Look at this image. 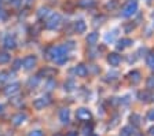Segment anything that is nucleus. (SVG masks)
<instances>
[{"label":"nucleus","mask_w":154,"mask_h":136,"mask_svg":"<svg viewBox=\"0 0 154 136\" xmlns=\"http://www.w3.org/2000/svg\"><path fill=\"white\" fill-rule=\"evenodd\" d=\"M67 54V50L65 45H57V47H51V48L48 50L47 52V58L48 59H51V61H55L58 62L61 58H63L65 55Z\"/></svg>","instance_id":"obj_1"},{"label":"nucleus","mask_w":154,"mask_h":136,"mask_svg":"<svg viewBox=\"0 0 154 136\" xmlns=\"http://www.w3.org/2000/svg\"><path fill=\"white\" fill-rule=\"evenodd\" d=\"M138 11V2L136 0H131L127 6L124 7V10H122L121 15L124 17V18H128V17H132L135 13Z\"/></svg>","instance_id":"obj_2"},{"label":"nucleus","mask_w":154,"mask_h":136,"mask_svg":"<svg viewBox=\"0 0 154 136\" xmlns=\"http://www.w3.org/2000/svg\"><path fill=\"white\" fill-rule=\"evenodd\" d=\"M61 21H62V18H61V15H59V14H52L51 18L45 22V28H47L48 30L58 29V26L61 25Z\"/></svg>","instance_id":"obj_3"},{"label":"nucleus","mask_w":154,"mask_h":136,"mask_svg":"<svg viewBox=\"0 0 154 136\" xmlns=\"http://www.w3.org/2000/svg\"><path fill=\"white\" fill-rule=\"evenodd\" d=\"M50 103H51V99H50V98L48 96H42V98L35 99V102H33V107H35L36 110H42V109L47 107Z\"/></svg>","instance_id":"obj_4"},{"label":"nucleus","mask_w":154,"mask_h":136,"mask_svg":"<svg viewBox=\"0 0 154 136\" xmlns=\"http://www.w3.org/2000/svg\"><path fill=\"white\" fill-rule=\"evenodd\" d=\"M76 117L80 121H90L91 118H92V114H91V111L88 110V109L81 107V109H79V110L76 111Z\"/></svg>","instance_id":"obj_5"},{"label":"nucleus","mask_w":154,"mask_h":136,"mask_svg":"<svg viewBox=\"0 0 154 136\" xmlns=\"http://www.w3.org/2000/svg\"><path fill=\"white\" fill-rule=\"evenodd\" d=\"M36 63H37V59H36L35 55H28L22 62L25 70H30V69H33L36 66Z\"/></svg>","instance_id":"obj_6"},{"label":"nucleus","mask_w":154,"mask_h":136,"mask_svg":"<svg viewBox=\"0 0 154 136\" xmlns=\"http://www.w3.org/2000/svg\"><path fill=\"white\" fill-rule=\"evenodd\" d=\"M19 83H14V84H10L8 87H6L4 88V95L6 96H13V95H15V94H18L19 92Z\"/></svg>","instance_id":"obj_7"},{"label":"nucleus","mask_w":154,"mask_h":136,"mask_svg":"<svg viewBox=\"0 0 154 136\" xmlns=\"http://www.w3.org/2000/svg\"><path fill=\"white\" fill-rule=\"evenodd\" d=\"M128 78H129V81H131L132 85H138L139 83H140V80H142L140 71H139V70H132V71H129Z\"/></svg>","instance_id":"obj_8"},{"label":"nucleus","mask_w":154,"mask_h":136,"mask_svg":"<svg viewBox=\"0 0 154 136\" xmlns=\"http://www.w3.org/2000/svg\"><path fill=\"white\" fill-rule=\"evenodd\" d=\"M107 62L110 63V66H119L120 62H121V56L117 52H110L107 55Z\"/></svg>","instance_id":"obj_9"},{"label":"nucleus","mask_w":154,"mask_h":136,"mask_svg":"<svg viewBox=\"0 0 154 136\" xmlns=\"http://www.w3.org/2000/svg\"><path fill=\"white\" fill-rule=\"evenodd\" d=\"M59 120L62 124H67L70 121V110L69 109H62L59 111Z\"/></svg>","instance_id":"obj_10"},{"label":"nucleus","mask_w":154,"mask_h":136,"mask_svg":"<svg viewBox=\"0 0 154 136\" xmlns=\"http://www.w3.org/2000/svg\"><path fill=\"white\" fill-rule=\"evenodd\" d=\"M13 124L15 126H19V125H22L23 122L26 121V114H23V113H18V114H15V116L13 117Z\"/></svg>","instance_id":"obj_11"},{"label":"nucleus","mask_w":154,"mask_h":136,"mask_svg":"<svg viewBox=\"0 0 154 136\" xmlns=\"http://www.w3.org/2000/svg\"><path fill=\"white\" fill-rule=\"evenodd\" d=\"M3 45H4V48H7V50L15 48V39L10 35L6 36V37H4V41H3Z\"/></svg>","instance_id":"obj_12"},{"label":"nucleus","mask_w":154,"mask_h":136,"mask_svg":"<svg viewBox=\"0 0 154 136\" xmlns=\"http://www.w3.org/2000/svg\"><path fill=\"white\" fill-rule=\"evenodd\" d=\"M134 44V41H132L131 39H128V37H124V39L119 40V43H117V50H124L127 48V47H129V45Z\"/></svg>","instance_id":"obj_13"},{"label":"nucleus","mask_w":154,"mask_h":136,"mask_svg":"<svg viewBox=\"0 0 154 136\" xmlns=\"http://www.w3.org/2000/svg\"><path fill=\"white\" fill-rule=\"evenodd\" d=\"M153 96H154V95H151L149 91H140V92L138 94V98L140 99L142 102H144V103H147V102L153 101Z\"/></svg>","instance_id":"obj_14"},{"label":"nucleus","mask_w":154,"mask_h":136,"mask_svg":"<svg viewBox=\"0 0 154 136\" xmlns=\"http://www.w3.org/2000/svg\"><path fill=\"white\" fill-rule=\"evenodd\" d=\"M98 39H99V35H98V32H91V33H88V36H87V44L92 47V45L96 44Z\"/></svg>","instance_id":"obj_15"},{"label":"nucleus","mask_w":154,"mask_h":136,"mask_svg":"<svg viewBox=\"0 0 154 136\" xmlns=\"http://www.w3.org/2000/svg\"><path fill=\"white\" fill-rule=\"evenodd\" d=\"M76 74L79 76V77H85L87 74H88V69H87L85 65H83V63H80V65L76 66Z\"/></svg>","instance_id":"obj_16"},{"label":"nucleus","mask_w":154,"mask_h":136,"mask_svg":"<svg viewBox=\"0 0 154 136\" xmlns=\"http://www.w3.org/2000/svg\"><path fill=\"white\" fill-rule=\"evenodd\" d=\"M85 29H87V25L83 20L76 21V23H74V30H76V33H84Z\"/></svg>","instance_id":"obj_17"},{"label":"nucleus","mask_w":154,"mask_h":136,"mask_svg":"<svg viewBox=\"0 0 154 136\" xmlns=\"http://www.w3.org/2000/svg\"><path fill=\"white\" fill-rule=\"evenodd\" d=\"M129 121H131V125L136 126V128H139V126L142 125V117L139 116V114H132V116L129 117Z\"/></svg>","instance_id":"obj_18"},{"label":"nucleus","mask_w":154,"mask_h":136,"mask_svg":"<svg viewBox=\"0 0 154 136\" xmlns=\"http://www.w3.org/2000/svg\"><path fill=\"white\" fill-rule=\"evenodd\" d=\"M38 84H40V76L30 77V78H29V81H28V87L30 88V89H35V88H37Z\"/></svg>","instance_id":"obj_19"},{"label":"nucleus","mask_w":154,"mask_h":136,"mask_svg":"<svg viewBox=\"0 0 154 136\" xmlns=\"http://www.w3.org/2000/svg\"><path fill=\"white\" fill-rule=\"evenodd\" d=\"M79 6L83 8H91L95 6V0H79Z\"/></svg>","instance_id":"obj_20"},{"label":"nucleus","mask_w":154,"mask_h":136,"mask_svg":"<svg viewBox=\"0 0 154 136\" xmlns=\"http://www.w3.org/2000/svg\"><path fill=\"white\" fill-rule=\"evenodd\" d=\"M132 135H134V126L132 125L124 126L121 129V133H120V136H132Z\"/></svg>","instance_id":"obj_21"},{"label":"nucleus","mask_w":154,"mask_h":136,"mask_svg":"<svg viewBox=\"0 0 154 136\" xmlns=\"http://www.w3.org/2000/svg\"><path fill=\"white\" fill-rule=\"evenodd\" d=\"M65 91H67V92H72V91L76 88V83H74V80H67L66 83H65Z\"/></svg>","instance_id":"obj_22"},{"label":"nucleus","mask_w":154,"mask_h":136,"mask_svg":"<svg viewBox=\"0 0 154 136\" xmlns=\"http://www.w3.org/2000/svg\"><path fill=\"white\" fill-rule=\"evenodd\" d=\"M43 74H44V77H52V76L55 74V69H50V68L43 69L38 76H43Z\"/></svg>","instance_id":"obj_23"},{"label":"nucleus","mask_w":154,"mask_h":136,"mask_svg":"<svg viewBox=\"0 0 154 136\" xmlns=\"http://www.w3.org/2000/svg\"><path fill=\"white\" fill-rule=\"evenodd\" d=\"M146 63H147L149 68L154 70V52H150V54L146 56Z\"/></svg>","instance_id":"obj_24"},{"label":"nucleus","mask_w":154,"mask_h":136,"mask_svg":"<svg viewBox=\"0 0 154 136\" xmlns=\"http://www.w3.org/2000/svg\"><path fill=\"white\" fill-rule=\"evenodd\" d=\"M11 56L7 54V52H0V65H4V63H8Z\"/></svg>","instance_id":"obj_25"},{"label":"nucleus","mask_w":154,"mask_h":136,"mask_svg":"<svg viewBox=\"0 0 154 136\" xmlns=\"http://www.w3.org/2000/svg\"><path fill=\"white\" fill-rule=\"evenodd\" d=\"M116 35H117V30H113V32H109L107 35L105 36V40H106L107 43H109V41H113V40H114V37H116Z\"/></svg>","instance_id":"obj_26"},{"label":"nucleus","mask_w":154,"mask_h":136,"mask_svg":"<svg viewBox=\"0 0 154 136\" xmlns=\"http://www.w3.org/2000/svg\"><path fill=\"white\" fill-rule=\"evenodd\" d=\"M146 87H147V89H154V76H150V77L147 78V83H146Z\"/></svg>","instance_id":"obj_27"},{"label":"nucleus","mask_w":154,"mask_h":136,"mask_svg":"<svg viewBox=\"0 0 154 136\" xmlns=\"http://www.w3.org/2000/svg\"><path fill=\"white\" fill-rule=\"evenodd\" d=\"M55 85H57V83H55V80H50L47 81V84H45V88H47V91H52L55 88Z\"/></svg>","instance_id":"obj_28"},{"label":"nucleus","mask_w":154,"mask_h":136,"mask_svg":"<svg viewBox=\"0 0 154 136\" xmlns=\"http://www.w3.org/2000/svg\"><path fill=\"white\" fill-rule=\"evenodd\" d=\"M117 76H119V73H117V71H112V73H107V76H106L105 80L106 81H113V80H116V78H117Z\"/></svg>","instance_id":"obj_29"},{"label":"nucleus","mask_w":154,"mask_h":136,"mask_svg":"<svg viewBox=\"0 0 154 136\" xmlns=\"http://www.w3.org/2000/svg\"><path fill=\"white\" fill-rule=\"evenodd\" d=\"M47 14H48V8H47V7H42V8L38 10L37 15H38V18H43V17H45Z\"/></svg>","instance_id":"obj_30"},{"label":"nucleus","mask_w":154,"mask_h":136,"mask_svg":"<svg viewBox=\"0 0 154 136\" xmlns=\"http://www.w3.org/2000/svg\"><path fill=\"white\" fill-rule=\"evenodd\" d=\"M21 66H22V61H21V59H17V61L14 62L13 69H14V70H18V69L21 68Z\"/></svg>","instance_id":"obj_31"},{"label":"nucleus","mask_w":154,"mask_h":136,"mask_svg":"<svg viewBox=\"0 0 154 136\" xmlns=\"http://www.w3.org/2000/svg\"><path fill=\"white\" fill-rule=\"evenodd\" d=\"M146 118H147V121H154V109H153V110H149Z\"/></svg>","instance_id":"obj_32"},{"label":"nucleus","mask_w":154,"mask_h":136,"mask_svg":"<svg viewBox=\"0 0 154 136\" xmlns=\"http://www.w3.org/2000/svg\"><path fill=\"white\" fill-rule=\"evenodd\" d=\"M28 136H44V133H43L42 132V131H32V132H30V133H29V135Z\"/></svg>","instance_id":"obj_33"},{"label":"nucleus","mask_w":154,"mask_h":136,"mask_svg":"<svg viewBox=\"0 0 154 136\" xmlns=\"http://www.w3.org/2000/svg\"><path fill=\"white\" fill-rule=\"evenodd\" d=\"M106 20V17H103V15H100V17H98V18H95V22H94V25H98V23H103L102 21H105Z\"/></svg>","instance_id":"obj_34"},{"label":"nucleus","mask_w":154,"mask_h":136,"mask_svg":"<svg viewBox=\"0 0 154 136\" xmlns=\"http://www.w3.org/2000/svg\"><path fill=\"white\" fill-rule=\"evenodd\" d=\"M119 120H120V117H119V116H116L114 118H113V124H110V125H109L110 128H114V126L117 125V122H119Z\"/></svg>","instance_id":"obj_35"},{"label":"nucleus","mask_w":154,"mask_h":136,"mask_svg":"<svg viewBox=\"0 0 154 136\" xmlns=\"http://www.w3.org/2000/svg\"><path fill=\"white\" fill-rule=\"evenodd\" d=\"M65 47H66L67 51H69V50H73L74 48V43L73 41H69V43H66V44H65Z\"/></svg>","instance_id":"obj_36"},{"label":"nucleus","mask_w":154,"mask_h":136,"mask_svg":"<svg viewBox=\"0 0 154 136\" xmlns=\"http://www.w3.org/2000/svg\"><path fill=\"white\" fill-rule=\"evenodd\" d=\"M134 28H135V25H132V23H131V25H125V26H124V30H125L127 33H129L132 29H134Z\"/></svg>","instance_id":"obj_37"},{"label":"nucleus","mask_w":154,"mask_h":136,"mask_svg":"<svg viewBox=\"0 0 154 136\" xmlns=\"http://www.w3.org/2000/svg\"><path fill=\"white\" fill-rule=\"evenodd\" d=\"M7 74H8L7 71H2V73H0V81H6L7 80Z\"/></svg>","instance_id":"obj_38"},{"label":"nucleus","mask_w":154,"mask_h":136,"mask_svg":"<svg viewBox=\"0 0 154 136\" xmlns=\"http://www.w3.org/2000/svg\"><path fill=\"white\" fill-rule=\"evenodd\" d=\"M149 135H150V136H154V126H151L150 129H149Z\"/></svg>","instance_id":"obj_39"},{"label":"nucleus","mask_w":154,"mask_h":136,"mask_svg":"<svg viewBox=\"0 0 154 136\" xmlns=\"http://www.w3.org/2000/svg\"><path fill=\"white\" fill-rule=\"evenodd\" d=\"M66 136H77V133L76 132H70V133H67Z\"/></svg>","instance_id":"obj_40"},{"label":"nucleus","mask_w":154,"mask_h":136,"mask_svg":"<svg viewBox=\"0 0 154 136\" xmlns=\"http://www.w3.org/2000/svg\"><path fill=\"white\" fill-rule=\"evenodd\" d=\"M2 18H4V14H3V11L0 10V20H2Z\"/></svg>","instance_id":"obj_41"},{"label":"nucleus","mask_w":154,"mask_h":136,"mask_svg":"<svg viewBox=\"0 0 154 136\" xmlns=\"http://www.w3.org/2000/svg\"><path fill=\"white\" fill-rule=\"evenodd\" d=\"M3 109H4V106L3 104H0V113H3Z\"/></svg>","instance_id":"obj_42"},{"label":"nucleus","mask_w":154,"mask_h":136,"mask_svg":"<svg viewBox=\"0 0 154 136\" xmlns=\"http://www.w3.org/2000/svg\"><path fill=\"white\" fill-rule=\"evenodd\" d=\"M136 136H143V135H140V133H138V135H136Z\"/></svg>","instance_id":"obj_43"},{"label":"nucleus","mask_w":154,"mask_h":136,"mask_svg":"<svg viewBox=\"0 0 154 136\" xmlns=\"http://www.w3.org/2000/svg\"><path fill=\"white\" fill-rule=\"evenodd\" d=\"M90 136H98V135H90Z\"/></svg>","instance_id":"obj_44"},{"label":"nucleus","mask_w":154,"mask_h":136,"mask_svg":"<svg viewBox=\"0 0 154 136\" xmlns=\"http://www.w3.org/2000/svg\"><path fill=\"white\" fill-rule=\"evenodd\" d=\"M55 136H61V135H55Z\"/></svg>","instance_id":"obj_45"}]
</instances>
